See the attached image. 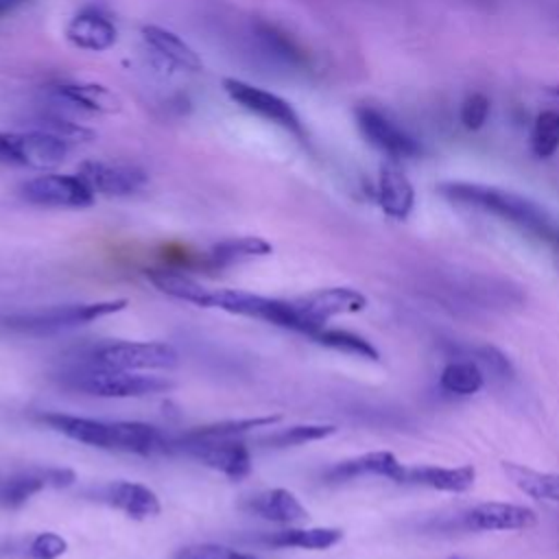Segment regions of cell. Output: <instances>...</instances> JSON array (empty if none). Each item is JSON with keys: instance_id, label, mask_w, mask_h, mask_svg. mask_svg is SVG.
I'll return each mask as SVG.
<instances>
[{"instance_id": "obj_14", "label": "cell", "mask_w": 559, "mask_h": 559, "mask_svg": "<svg viewBox=\"0 0 559 559\" xmlns=\"http://www.w3.org/2000/svg\"><path fill=\"white\" fill-rule=\"evenodd\" d=\"M72 483L74 472L68 467H28L0 480V504L20 507L44 489H61Z\"/></svg>"}, {"instance_id": "obj_30", "label": "cell", "mask_w": 559, "mask_h": 559, "mask_svg": "<svg viewBox=\"0 0 559 559\" xmlns=\"http://www.w3.org/2000/svg\"><path fill=\"white\" fill-rule=\"evenodd\" d=\"M308 338H312L314 343L319 345H325L330 349H336V352H343V354H354V356H360V358H369V360H378L380 354L378 349L367 341L362 338L360 334L356 332H349V330H338V328H319L314 334H310Z\"/></svg>"}, {"instance_id": "obj_2", "label": "cell", "mask_w": 559, "mask_h": 559, "mask_svg": "<svg viewBox=\"0 0 559 559\" xmlns=\"http://www.w3.org/2000/svg\"><path fill=\"white\" fill-rule=\"evenodd\" d=\"M37 419L72 441L109 452L148 456L157 452H170L173 443L157 426L144 421H105L66 413H44Z\"/></svg>"}, {"instance_id": "obj_19", "label": "cell", "mask_w": 559, "mask_h": 559, "mask_svg": "<svg viewBox=\"0 0 559 559\" xmlns=\"http://www.w3.org/2000/svg\"><path fill=\"white\" fill-rule=\"evenodd\" d=\"M247 513L273 522V524H299L304 520H308V509L301 504V500L282 487H273V489H262L249 498H245V502L240 504Z\"/></svg>"}, {"instance_id": "obj_27", "label": "cell", "mask_w": 559, "mask_h": 559, "mask_svg": "<svg viewBox=\"0 0 559 559\" xmlns=\"http://www.w3.org/2000/svg\"><path fill=\"white\" fill-rule=\"evenodd\" d=\"M52 94L87 111L111 114L120 109L118 96L105 85H96V83H59L52 87Z\"/></svg>"}, {"instance_id": "obj_6", "label": "cell", "mask_w": 559, "mask_h": 559, "mask_svg": "<svg viewBox=\"0 0 559 559\" xmlns=\"http://www.w3.org/2000/svg\"><path fill=\"white\" fill-rule=\"evenodd\" d=\"M70 153V142L44 131H0V164L28 166V168H55Z\"/></svg>"}, {"instance_id": "obj_13", "label": "cell", "mask_w": 559, "mask_h": 559, "mask_svg": "<svg viewBox=\"0 0 559 559\" xmlns=\"http://www.w3.org/2000/svg\"><path fill=\"white\" fill-rule=\"evenodd\" d=\"M356 124L362 138L389 157H417L421 153V146L413 135L373 107H358Z\"/></svg>"}, {"instance_id": "obj_29", "label": "cell", "mask_w": 559, "mask_h": 559, "mask_svg": "<svg viewBox=\"0 0 559 559\" xmlns=\"http://www.w3.org/2000/svg\"><path fill=\"white\" fill-rule=\"evenodd\" d=\"M483 384H485V371L469 358L450 360L439 376V386L445 393L461 395V397L478 393Z\"/></svg>"}, {"instance_id": "obj_18", "label": "cell", "mask_w": 559, "mask_h": 559, "mask_svg": "<svg viewBox=\"0 0 559 559\" xmlns=\"http://www.w3.org/2000/svg\"><path fill=\"white\" fill-rule=\"evenodd\" d=\"M476 469L472 465L461 467H439V465H404L395 478L397 485L428 487L437 491L461 493L474 487Z\"/></svg>"}, {"instance_id": "obj_36", "label": "cell", "mask_w": 559, "mask_h": 559, "mask_svg": "<svg viewBox=\"0 0 559 559\" xmlns=\"http://www.w3.org/2000/svg\"><path fill=\"white\" fill-rule=\"evenodd\" d=\"M66 550H68V542L61 535H57L52 531H44L28 539L24 557L26 559H59L61 555H66Z\"/></svg>"}, {"instance_id": "obj_8", "label": "cell", "mask_w": 559, "mask_h": 559, "mask_svg": "<svg viewBox=\"0 0 559 559\" xmlns=\"http://www.w3.org/2000/svg\"><path fill=\"white\" fill-rule=\"evenodd\" d=\"M170 452H181L201 465L221 472L231 480H240L251 472V452L249 448L231 437V439H212V437H188L181 435L170 443Z\"/></svg>"}, {"instance_id": "obj_25", "label": "cell", "mask_w": 559, "mask_h": 559, "mask_svg": "<svg viewBox=\"0 0 559 559\" xmlns=\"http://www.w3.org/2000/svg\"><path fill=\"white\" fill-rule=\"evenodd\" d=\"M343 539L341 528L332 526H288L262 537L264 544L275 548H301V550H325Z\"/></svg>"}, {"instance_id": "obj_22", "label": "cell", "mask_w": 559, "mask_h": 559, "mask_svg": "<svg viewBox=\"0 0 559 559\" xmlns=\"http://www.w3.org/2000/svg\"><path fill=\"white\" fill-rule=\"evenodd\" d=\"M400 469H402V463L395 459V454H391L386 450H378V452H367V454H360V456H354V459L332 465L325 472V478L330 483H343V480H352V478H360V476H382V478H391L395 483Z\"/></svg>"}, {"instance_id": "obj_39", "label": "cell", "mask_w": 559, "mask_h": 559, "mask_svg": "<svg viewBox=\"0 0 559 559\" xmlns=\"http://www.w3.org/2000/svg\"><path fill=\"white\" fill-rule=\"evenodd\" d=\"M26 0H0V17L15 11L20 4H24Z\"/></svg>"}, {"instance_id": "obj_34", "label": "cell", "mask_w": 559, "mask_h": 559, "mask_svg": "<svg viewBox=\"0 0 559 559\" xmlns=\"http://www.w3.org/2000/svg\"><path fill=\"white\" fill-rule=\"evenodd\" d=\"M258 37L262 39V44L277 55L284 63L288 66H301L306 61L304 50L297 46L295 39H290L286 33H282L280 28L271 26V24H258Z\"/></svg>"}, {"instance_id": "obj_35", "label": "cell", "mask_w": 559, "mask_h": 559, "mask_svg": "<svg viewBox=\"0 0 559 559\" xmlns=\"http://www.w3.org/2000/svg\"><path fill=\"white\" fill-rule=\"evenodd\" d=\"M463 358H469L474 360L483 371H489L493 378L498 380H507L513 376V365L511 360L498 349V347H491V345H474V347H467L465 349V356Z\"/></svg>"}, {"instance_id": "obj_5", "label": "cell", "mask_w": 559, "mask_h": 559, "mask_svg": "<svg viewBox=\"0 0 559 559\" xmlns=\"http://www.w3.org/2000/svg\"><path fill=\"white\" fill-rule=\"evenodd\" d=\"M127 306V299H109V301H87V304H63L48 306L31 312H15L2 319V323L20 334H55L61 330H72L107 314L120 312Z\"/></svg>"}, {"instance_id": "obj_37", "label": "cell", "mask_w": 559, "mask_h": 559, "mask_svg": "<svg viewBox=\"0 0 559 559\" xmlns=\"http://www.w3.org/2000/svg\"><path fill=\"white\" fill-rule=\"evenodd\" d=\"M173 559H258V557L223 544H192V546L179 548Z\"/></svg>"}, {"instance_id": "obj_23", "label": "cell", "mask_w": 559, "mask_h": 559, "mask_svg": "<svg viewBox=\"0 0 559 559\" xmlns=\"http://www.w3.org/2000/svg\"><path fill=\"white\" fill-rule=\"evenodd\" d=\"M142 37L148 44L151 50H155L164 61H168L170 66L179 68V70H188V72H199L201 70V57L197 55V50L183 41L177 33L148 24L142 28Z\"/></svg>"}, {"instance_id": "obj_4", "label": "cell", "mask_w": 559, "mask_h": 559, "mask_svg": "<svg viewBox=\"0 0 559 559\" xmlns=\"http://www.w3.org/2000/svg\"><path fill=\"white\" fill-rule=\"evenodd\" d=\"M421 286L430 297L456 310H504L522 301V293L509 282L474 273H445L426 280Z\"/></svg>"}, {"instance_id": "obj_31", "label": "cell", "mask_w": 559, "mask_h": 559, "mask_svg": "<svg viewBox=\"0 0 559 559\" xmlns=\"http://www.w3.org/2000/svg\"><path fill=\"white\" fill-rule=\"evenodd\" d=\"M282 417L280 415H271V417H245V419H225V421H216V424H205V426H197L186 430L183 435L188 437H212V439H231L238 437L251 428H264V426H273L277 424Z\"/></svg>"}, {"instance_id": "obj_17", "label": "cell", "mask_w": 559, "mask_h": 559, "mask_svg": "<svg viewBox=\"0 0 559 559\" xmlns=\"http://www.w3.org/2000/svg\"><path fill=\"white\" fill-rule=\"evenodd\" d=\"M96 500L122 511L133 520L155 518L162 511V502L153 489L133 480H114L96 489Z\"/></svg>"}, {"instance_id": "obj_3", "label": "cell", "mask_w": 559, "mask_h": 559, "mask_svg": "<svg viewBox=\"0 0 559 559\" xmlns=\"http://www.w3.org/2000/svg\"><path fill=\"white\" fill-rule=\"evenodd\" d=\"M55 380L68 389L94 397H144L170 389L173 384L159 376L124 371L92 360L63 367L55 373Z\"/></svg>"}, {"instance_id": "obj_40", "label": "cell", "mask_w": 559, "mask_h": 559, "mask_svg": "<svg viewBox=\"0 0 559 559\" xmlns=\"http://www.w3.org/2000/svg\"><path fill=\"white\" fill-rule=\"evenodd\" d=\"M552 94H555V96H559V87H552Z\"/></svg>"}, {"instance_id": "obj_20", "label": "cell", "mask_w": 559, "mask_h": 559, "mask_svg": "<svg viewBox=\"0 0 559 559\" xmlns=\"http://www.w3.org/2000/svg\"><path fill=\"white\" fill-rule=\"evenodd\" d=\"M66 37L76 48H83L90 52H100V50H107L109 46H114L118 31H116V24L105 13H100L96 9H85L70 20V24L66 28Z\"/></svg>"}, {"instance_id": "obj_38", "label": "cell", "mask_w": 559, "mask_h": 559, "mask_svg": "<svg viewBox=\"0 0 559 559\" xmlns=\"http://www.w3.org/2000/svg\"><path fill=\"white\" fill-rule=\"evenodd\" d=\"M489 109H491V103L485 94L474 92V94L465 96V100L461 103V122H463V127L469 129V131L480 129L487 122Z\"/></svg>"}, {"instance_id": "obj_15", "label": "cell", "mask_w": 559, "mask_h": 559, "mask_svg": "<svg viewBox=\"0 0 559 559\" xmlns=\"http://www.w3.org/2000/svg\"><path fill=\"white\" fill-rule=\"evenodd\" d=\"M467 531H526L537 524L533 509L511 502H480L461 515Z\"/></svg>"}, {"instance_id": "obj_33", "label": "cell", "mask_w": 559, "mask_h": 559, "mask_svg": "<svg viewBox=\"0 0 559 559\" xmlns=\"http://www.w3.org/2000/svg\"><path fill=\"white\" fill-rule=\"evenodd\" d=\"M557 148H559V111L546 109L533 122L531 151L544 159L555 155Z\"/></svg>"}, {"instance_id": "obj_32", "label": "cell", "mask_w": 559, "mask_h": 559, "mask_svg": "<svg viewBox=\"0 0 559 559\" xmlns=\"http://www.w3.org/2000/svg\"><path fill=\"white\" fill-rule=\"evenodd\" d=\"M334 432H336V428L330 424H299V426L275 430L269 437H262L260 443H264L269 448H290V445H304L310 441L325 439Z\"/></svg>"}, {"instance_id": "obj_24", "label": "cell", "mask_w": 559, "mask_h": 559, "mask_svg": "<svg viewBox=\"0 0 559 559\" xmlns=\"http://www.w3.org/2000/svg\"><path fill=\"white\" fill-rule=\"evenodd\" d=\"M146 280L164 295L186 301V304H194L201 308H212V290L205 288L203 284L194 282L192 277L179 273V271H170V269H146Z\"/></svg>"}, {"instance_id": "obj_16", "label": "cell", "mask_w": 559, "mask_h": 559, "mask_svg": "<svg viewBox=\"0 0 559 559\" xmlns=\"http://www.w3.org/2000/svg\"><path fill=\"white\" fill-rule=\"evenodd\" d=\"M79 175L90 183V188L96 194H107V197H127L138 192L146 183L144 170L129 164L85 162Z\"/></svg>"}, {"instance_id": "obj_12", "label": "cell", "mask_w": 559, "mask_h": 559, "mask_svg": "<svg viewBox=\"0 0 559 559\" xmlns=\"http://www.w3.org/2000/svg\"><path fill=\"white\" fill-rule=\"evenodd\" d=\"M223 87H225L227 96L242 109H247V111H251V114L299 135V138L304 135V127H301L297 111L282 96H277L269 90H262L258 85H251L247 81H240V79H225Z\"/></svg>"}, {"instance_id": "obj_21", "label": "cell", "mask_w": 559, "mask_h": 559, "mask_svg": "<svg viewBox=\"0 0 559 559\" xmlns=\"http://www.w3.org/2000/svg\"><path fill=\"white\" fill-rule=\"evenodd\" d=\"M376 197H378L382 212L397 221L406 218L415 203V190H413L408 177L395 164L380 166Z\"/></svg>"}, {"instance_id": "obj_10", "label": "cell", "mask_w": 559, "mask_h": 559, "mask_svg": "<svg viewBox=\"0 0 559 559\" xmlns=\"http://www.w3.org/2000/svg\"><path fill=\"white\" fill-rule=\"evenodd\" d=\"M20 194L24 201L39 207H70V210L90 207L96 197V192L79 173L76 175L48 173V175L33 177L20 186Z\"/></svg>"}, {"instance_id": "obj_28", "label": "cell", "mask_w": 559, "mask_h": 559, "mask_svg": "<svg viewBox=\"0 0 559 559\" xmlns=\"http://www.w3.org/2000/svg\"><path fill=\"white\" fill-rule=\"evenodd\" d=\"M273 251L271 242L258 236H238L216 242L207 253V264L214 269H225L251 258H262Z\"/></svg>"}, {"instance_id": "obj_7", "label": "cell", "mask_w": 559, "mask_h": 559, "mask_svg": "<svg viewBox=\"0 0 559 559\" xmlns=\"http://www.w3.org/2000/svg\"><path fill=\"white\" fill-rule=\"evenodd\" d=\"M85 360L124 371H153L173 369L179 362V354L170 343L162 341H105L96 343Z\"/></svg>"}, {"instance_id": "obj_1", "label": "cell", "mask_w": 559, "mask_h": 559, "mask_svg": "<svg viewBox=\"0 0 559 559\" xmlns=\"http://www.w3.org/2000/svg\"><path fill=\"white\" fill-rule=\"evenodd\" d=\"M439 194L452 203L493 214L559 251V223L528 197L469 181H443L439 183Z\"/></svg>"}, {"instance_id": "obj_26", "label": "cell", "mask_w": 559, "mask_h": 559, "mask_svg": "<svg viewBox=\"0 0 559 559\" xmlns=\"http://www.w3.org/2000/svg\"><path fill=\"white\" fill-rule=\"evenodd\" d=\"M500 467L509 478V483L515 485L522 493L531 496L533 500L559 504V474L539 472L513 461H502Z\"/></svg>"}, {"instance_id": "obj_9", "label": "cell", "mask_w": 559, "mask_h": 559, "mask_svg": "<svg viewBox=\"0 0 559 559\" xmlns=\"http://www.w3.org/2000/svg\"><path fill=\"white\" fill-rule=\"evenodd\" d=\"M293 306L299 317V334H314L332 317L360 312L367 306V297L349 286H330L306 293L293 299Z\"/></svg>"}, {"instance_id": "obj_11", "label": "cell", "mask_w": 559, "mask_h": 559, "mask_svg": "<svg viewBox=\"0 0 559 559\" xmlns=\"http://www.w3.org/2000/svg\"><path fill=\"white\" fill-rule=\"evenodd\" d=\"M212 308L260 319L277 328L299 332V317L293 306V299H271V297H262L245 290L218 288V290H212Z\"/></svg>"}]
</instances>
